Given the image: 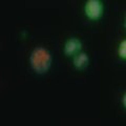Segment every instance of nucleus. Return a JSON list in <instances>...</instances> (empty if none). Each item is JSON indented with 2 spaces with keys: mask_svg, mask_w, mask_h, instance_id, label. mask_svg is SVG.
<instances>
[{
  "mask_svg": "<svg viewBox=\"0 0 126 126\" xmlns=\"http://www.w3.org/2000/svg\"><path fill=\"white\" fill-rule=\"evenodd\" d=\"M52 54L45 47L38 46L33 49L30 56V64L33 70L38 75H44L52 66Z\"/></svg>",
  "mask_w": 126,
  "mask_h": 126,
  "instance_id": "obj_1",
  "label": "nucleus"
},
{
  "mask_svg": "<svg viewBox=\"0 0 126 126\" xmlns=\"http://www.w3.org/2000/svg\"><path fill=\"white\" fill-rule=\"evenodd\" d=\"M104 5L101 0H87L84 5V14L89 20L97 21L103 16Z\"/></svg>",
  "mask_w": 126,
  "mask_h": 126,
  "instance_id": "obj_2",
  "label": "nucleus"
},
{
  "mask_svg": "<svg viewBox=\"0 0 126 126\" xmlns=\"http://www.w3.org/2000/svg\"><path fill=\"white\" fill-rule=\"evenodd\" d=\"M82 49V42L78 38H69L64 44V54L66 57H73Z\"/></svg>",
  "mask_w": 126,
  "mask_h": 126,
  "instance_id": "obj_3",
  "label": "nucleus"
},
{
  "mask_svg": "<svg viewBox=\"0 0 126 126\" xmlns=\"http://www.w3.org/2000/svg\"><path fill=\"white\" fill-rule=\"evenodd\" d=\"M74 57V66H75V68H77L79 70H81V69H84L87 67V65H88V63H89V58L87 56V54L84 53V52H79L77 53Z\"/></svg>",
  "mask_w": 126,
  "mask_h": 126,
  "instance_id": "obj_4",
  "label": "nucleus"
},
{
  "mask_svg": "<svg viewBox=\"0 0 126 126\" xmlns=\"http://www.w3.org/2000/svg\"><path fill=\"white\" fill-rule=\"evenodd\" d=\"M118 55H119V58L122 60H125L126 59V40L123 39L118 47Z\"/></svg>",
  "mask_w": 126,
  "mask_h": 126,
  "instance_id": "obj_5",
  "label": "nucleus"
},
{
  "mask_svg": "<svg viewBox=\"0 0 126 126\" xmlns=\"http://www.w3.org/2000/svg\"><path fill=\"white\" fill-rule=\"evenodd\" d=\"M122 101H123V106L126 107V94H124L123 98H122Z\"/></svg>",
  "mask_w": 126,
  "mask_h": 126,
  "instance_id": "obj_6",
  "label": "nucleus"
}]
</instances>
